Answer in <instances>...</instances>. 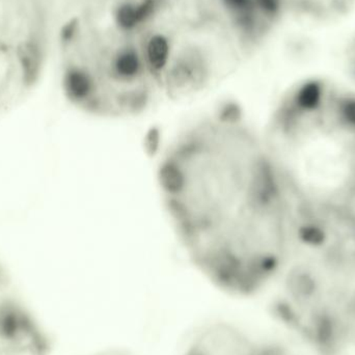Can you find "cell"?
<instances>
[{"mask_svg":"<svg viewBox=\"0 0 355 355\" xmlns=\"http://www.w3.org/2000/svg\"><path fill=\"white\" fill-rule=\"evenodd\" d=\"M294 336L311 355H355V282L321 306Z\"/></svg>","mask_w":355,"mask_h":355,"instance_id":"4","label":"cell"},{"mask_svg":"<svg viewBox=\"0 0 355 355\" xmlns=\"http://www.w3.org/2000/svg\"><path fill=\"white\" fill-rule=\"evenodd\" d=\"M260 342L234 323L217 321L198 331L182 355H258Z\"/></svg>","mask_w":355,"mask_h":355,"instance_id":"5","label":"cell"},{"mask_svg":"<svg viewBox=\"0 0 355 355\" xmlns=\"http://www.w3.org/2000/svg\"><path fill=\"white\" fill-rule=\"evenodd\" d=\"M89 355H135L132 352H127L123 349H108L103 350V352H95Z\"/></svg>","mask_w":355,"mask_h":355,"instance_id":"9","label":"cell"},{"mask_svg":"<svg viewBox=\"0 0 355 355\" xmlns=\"http://www.w3.org/2000/svg\"><path fill=\"white\" fill-rule=\"evenodd\" d=\"M263 132L291 198L298 252L355 264V89L300 81Z\"/></svg>","mask_w":355,"mask_h":355,"instance_id":"2","label":"cell"},{"mask_svg":"<svg viewBox=\"0 0 355 355\" xmlns=\"http://www.w3.org/2000/svg\"><path fill=\"white\" fill-rule=\"evenodd\" d=\"M258 355H306L290 346L289 344L279 341H261Z\"/></svg>","mask_w":355,"mask_h":355,"instance_id":"8","label":"cell"},{"mask_svg":"<svg viewBox=\"0 0 355 355\" xmlns=\"http://www.w3.org/2000/svg\"><path fill=\"white\" fill-rule=\"evenodd\" d=\"M52 340L0 260V355H51Z\"/></svg>","mask_w":355,"mask_h":355,"instance_id":"3","label":"cell"},{"mask_svg":"<svg viewBox=\"0 0 355 355\" xmlns=\"http://www.w3.org/2000/svg\"><path fill=\"white\" fill-rule=\"evenodd\" d=\"M141 51L150 72L157 79L162 89V79L173 58L170 40L164 33H152L141 46Z\"/></svg>","mask_w":355,"mask_h":355,"instance_id":"7","label":"cell"},{"mask_svg":"<svg viewBox=\"0 0 355 355\" xmlns=\"http://www.w3.org/2000/svg\"><path fill=\"white\" fill-rule=\"evenodd\" d=\"M159 6L160 0H124L114 10V22L120 31L135 33L151 21Z\"/></svg>","mask_w":355,"mask_h":355,"instance_id":"6","label":"cell"},{"mask_svg":"<svg viewBox=\"0 0 355 355\" xmlns=\"http://www.w3.org/2000/svg\"><path fill=\"white\" fill-rule=\"evenodd\" d=\"M162 207L194 270L250 298L273 288L296 250L287 184L264 132L225 103L178 130L156 168Z\"/></svg>","mask_w":355,"mask_h":355,"instance_id":"1","label":"cell"}]
</instances>
